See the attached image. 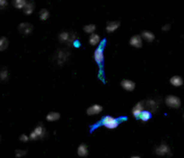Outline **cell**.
Here are the masks:
<instances>
[{"instance_id": "cell-1", "label": "cell", "mask_w": 184, "mask_h": 158, "mask_svg": "<svg viewBox=\"0 0 184 158\" xmlns=\"http://www.w3.org/2000/svg\"><path fill=\"white\" fill-rule=\"evenodd\" d=\"M127 121V118L126 117H120V118H114V117H111V116H105L103 117L101 121H99L96 124L91 126V132L93 131L96 128H98L99 126H103L109 130H114L116 128H118V126L122 122V121Z\"/></svg>"}, {"instance_id": "cell-2", "label": "cell", "mask_w": 184, "mask_h": 158, "mask_svg": "<svg viewBox=\"0 0 184 158\" xmlns=\"http://www.w3.org/2000/svg\"><path fill=\"white\" fill-rule=\"evenodd\" d=\"M106 40H102L100 45L96 48L93 53V58L99 67V78L104 83V76H103V63H104V47H105Z\"/></svg>"}, {"instance_id": "cell-3", "label": "cell", "mask_w": 184, "mask_h": 158, "mask_svg": "<svg viewBox=\"0 0 184 158\" xmlns=\"http://www.w3.org/2000/svg\"><path fill=\"white\" fill-rule=\"evenodd\" d=\"M71 53L67 49H57L51 57V61L53 65L57 67H62L69 59Z\"/></svg>"}, {"instance_id": "cell-4", "label": "cell", "mask_w": 184, "mask_h": 158, "mask_svg": "<svg viewBox=\"0 0 184 158\" xmlns=\"http://www.w3.org/2000/svg\"><path fill=\"white\" fill-rule=\"evenodd\" d=\"M76 33L74 31H62L58 34V40L61 43H67L68 45H71L76 41Z\"/></svg>"}, {"instance_id": "cell-5", "label": "cell", "mask_w": 184, "mask_h": 158, "mask_svg": "<svg viewBox=\"0 0 184 158\" xmlns=\"http://www.w3.org/2000/svg\"><path fill=\"white\" fill-rule=\"evenodd\" d=\"M165 104L170 107V108H174V109H179L182 105V101L178 96L175 95H167L165 97Z\"/></svg>"}, {"instance_id": "cell-6", "label": "cell", "mask_w": 184, "mask_h": 158, "mask_svg": "<svg viewBox=\"0 0 184 158\" xmlns=\"http://www.w3.org/2000/svg\"><path fill=\"white\" fill-rule=\"evenodd\" d=\"M46 130L44 128L43 125L39 124L34 130L30 134V139L32 140H36V139H43L46 136Z\"/></svg>"}, {"instance_id": "cell-7", "label": "cell", "mask_w": 184, "mask_h": 158, "mask_svg": "<svg viewBox=\"0 0 184 158\" xmlns=\"http://www.w3.org/2000/svg\"><path fill=\"white\" fill-rule=\"evenodd\" d=\"M33 30V26L29 22H22L18 26V31L23 36L29 35Z\"/></svg>"}, {"instance_id": "cell-8", "label": "cell", "mask_w": 184, "mask_h": 158, "mask_svg": "<svg viewBox=\"0 0 184 158\" xmlns=\"http://www.w3.org/2000/svg\"><path fill=\"white\" fill-rule=\"evenodd\" d=\"M155 153L157 155V156H170L171 155V149L169 148V146L165 143H162L160 146H158L156 150H155Z\"/></svg>"}, {"instance_id": "cell-9", "label": "cell", "mask_w": 184, "mask_h": 158, "mask_svg": "<svg viewBox=\"0 0 184 158\" xmlns=\"http://www.w3.org/2000/svg\"><path fill=\"white\" fill-rule=\"evenodd\" d=\"M145 109V102L144 101H140L138 102L132 109V114L135 118H140L141 113L144 112Z\"/></svg>"}, {"instance_id": "cell-10", "label": "cell", "mask_w": 184, "mask_h": 158, "mask_svg": "<svg viewBox=\"0 0 184 158\" xmlns=\"http://www.w3.org/2000/svg\"><path fill=\"white\" fill-rule=\"evenodd\" d=\"M103 110L102 106L99 105V104H93L90 107L87 108L86 110V114L89 115V116H92V115H97L99 114L100 112H102Z\"/></svg>"}, {"instance_id": "cell-11", "label": "cell", "mask_w": 184, "mask_h": 158, "mask_svg": "<svg viewBox=\"0 0 184 158\" xmlns=\"http://www.w3.org/2000/svg\"><path fill=\"white\" fill-rule=\"evenodd\" d=\"M120 85L123 89L127 91H133L136 87V83L129 79H123L120 82Z\"/></svg>"}, {"instance_id": "cell-12", "label": "cell", "mask_w": 184, "mask_h": 158, "mask_svg": "<svg viewBox=\"0 0 184 158\" xmlns=\"http://www.w3.org/2000/svg\"><path fill=\"white\" fill-rule=\"evenodd\" d=\"M145 107L147 109V111H150L152 112H156L158 110V103L156 101L153 99H149L145 102Z\"/></svg>"}, {"instance_id": "cell-13", "label": "cell", "mask_w": 184, "mask_h": 158, "mask_svg": "<svg viewBox=\"0 0 184 158\" xmlns=\"http://www.w3.org/2000/svg\"><path fill=\"white\" fill-rule=\"evenodd\" d=\"M129 44L135 48H141L143 43H142V37L140 35H134L130 38L129 40Z\"/></svg>"}, {"instance_id": "cell-14", "label": "cell", "mask_w": 184, "mask_h": 158, "mask_svg": "<svg viewBox=\"0 0 184 158\" xmlns=\"http://www.w3.org/2000/svg\"><path fill=\"white\" fill-rule=\"evenodd\" d=\"M120 25V21H111L107 23L106 25V31L108 32H112L114 31H116Z\"/></svg>"}, {"instance_id": "cell-15", "label": "cell", "mask_w": 184, "mask_h": 158, "mask_svg": "<svg viewBox=\"0 0 184 158\" xmlns=\"http://www.w3.org/2000/svg\"><path fill=\"white\" fill-rule=\"evenodd\" d=\"M170 83L175 87H180V86H182L183 85V79L180 76H174L171 77Z\"/></svg>"}, {"instance_id": "cell-16", "label": "cell", "mask_w": 184, "mask_h": 158, "mask_svg": "<svg viewBox=\"0 0 184 158\" xmlns=\"http://www.w3.org/2000/svg\"><path fill=\"white\" fill-rule=\"evenodd\" d=\"M77 155L81 157H85L88 156V148L85 144H81L77 148Z\"/></svg>"}, {"instance_id": "cell-17", "label": "cell", "mask_w": 184, "mask_h": 158, "mask_svg": "<svg viewBox=\"0 0 184 158\" xmlns=\"http://www.w3.org/2000/svg\"><path fill=\"white\" fill-rule=\"evenodd\" d=\"M141 37L143 39H145L148 42H152L155 40V38H156L155 34L152 31H143L142 33H141Z\"/></svg>"}, {"instance_id": "cell-18", "label": "cell", "mask_w": 184, "mask_h": 158, "mask_svg": "<svg viewBox=\"0 0 184 158\" xmlns=\"http://www.w3.org/2000/svg\"><path fill=\"white\" fill-rule=\"evenodd\" d=\"M34 7H35V4H34L32 1L27 2L26 4H25V6H24V8H23V12H24V13H26V14H28V15L31 14V13L33 12Z\"/></svg>"}, {"instance_id": "cell-19", "label": "cell", "mask_w": 184, "mask_h": 158, "mask_svg": "<svg viewBox=\"0 0 184 158\" xmlns=\"http://www.w3.org/2000/svg\"><path fill=\"white\" fill-rule=\"evenodd\" d=\"M59 118H60V114L56 112H51L48 113V115L46 116V120L49 121H55L59 120Z\"/></svg>"}, {"instance_id": "cell-20", "label": "cell", "mask_w": 184, "mask_h": 158, "mask_svg": "<svg viewBox=\"0 0 184 158\" xmlns=\"http://www.w3.org/2000/svg\"><path fill=\"white\" fill-rule=\"evenodd\" d=\"M9 78V72L8 70L4 67V68H1L0 69V81L1 82H5L7 81Z\"/></svg>"}, {"instance_id": "cell-21", "label": "cell", "mask_w": 184, "mask_h": 158, "mask_svg": "<svg viewBox=\"0 0 184 158\" xmlns=\"http://www.w3.org/2000/svg\"><path fill=\"white\" fill-rule=\"evenodd\" d=\"M9 40L6 37H1L0 38V51H4L8 48Z\"/></svg>"}, {"instance_id": "cell-22", "label": "cell", "mask_w": 184, "mask_h": 158, "mask_svg": "<svg viewBox=\"0 0 184 158\" xmlns=\"http://www.w3.org/2000/svg\"><path fill=\"white\" fill-rule=\"evenodd\" d=\"M89 42L91 45L94 46V45H97L99 42H100V36L96 33H93L90 35V38H89Z\"/></svg>"}, {"instance_id": "cell-23", "label": "cell", "mask_w": 184, "mask_h": 158, "mask_svg": "<svg viewBox=\"0 0 184 158\" xmlns=\"http://www.w3.org/2000/svg\"><path fill=\"white\" fill-rule=\"evenodd\" d=\"M39 16H40V20L45 21V20H47V19L49 18V12L47 9L42 8V9H40V12H39Z\"/></svg>"}, {"instance_id": "cell-24", "label": "cell", "mask_w": 184, "mask_h": 158, "mask_svg": "<svg viewBox=\"0 0 184 158\" xmlns=\"http://www.w3.org/2000/svg\"><path fill=\"white\" fill-rule=\"evenodd\" d=\"M26 1H24V0H14L13 2V5L15 7V8H17V9H21V8H24V6H25V4H26Z\"/></svg>"}, {"instance_id": "cell-25", "label": "cell", "mask_w": 184, "mask_h": 158, "mask_svg": "<svg viewBox=\"0 0 184 158\" xmlns=\"http://www.w3.org/2000/svg\"><path fill=\"white\" fill-rule=\"evenodd\" d=\"M151 117H152V116H151V112H150L149 111H144V112L141 113V115H140V119H141V121H144V122L149 121V120L151 119Z\"/></svg>"}, {"instance_id": "cell-26", "label": "cell", "mask_w": 184, "mask_h": 158, "mask_svg": "<svg viewBox=\"0 0 184 158\" xmlns=\"http://www.w3.org/2000/svg\"><path fill=\"white\" fill-rule=\"evenodd\" d=\"M96 29V26L94 24H88V25H85L84 27V31L87 33H93V31H95Z\"/></svg>"}, {"instance_id": "cell-27", "label": "cell", "mask_w": 184, "mask_h": 158, "mask_svg": "<svg viewBox=\"0 0 184 158\" xmlns=\"http://www.w3.org/2000/svg\"><path fill=\"white\" fill-rule=\"evenodd\" d=\"M26 154H27V151L26 150H22V149H17L15 151V157L18 158L24 157Z\"/></svg>"}, {"instance_id": "cell-28", "label": "cell", "mask_w": 184, "mask_h": 158, "mask_svg": "<svg viewBox=\"0 0 184 158\" xmlns=\"http://www.w3.org/2000/svg\"><path fill=\"white\" fill-rule=\"evenodd\" d=\"M29 139H30V137H28V136L25 135V134H22V135L20 136V140L22 141V142H26V141H28Z\"/></svg>"}, {"instance_id": "cell-29", "label": "cell", "mask_w": 184, "mask_h": 158, "mask_svg": "<svg viewBox=\"0 0 184 158\" xmlns=\"http://www.w3.org/2000/svg\"><path fill=\"white\" fill-rule=\"evenodd\" d=\"M171 29V24H169V23H166V24H165L163 27H162V30L164 31H169Z\"/></svg>"}, {"instance_id": "cell-30", "label": "cell", "mask_w": 184, "mask_h": 158, "mask_svg": "<svg viewBox=\"0 0 184 158\" xmlns=\"http://www.w3.org/2000/svg\"><path fill=\"white\" fill-rule=\"evenodd\" d=\"M7 5V2L4 1V0H0V7L1 8H4Z\"/></svg>"}, {"instance_id": "cell-31", "label": "cell", "mask_w": 184, "mask_h": 158, "mask_svg": "<svg viewBox=\"0 0 184 158\" xmlns=\"http://www.w3.org/2000/svg\"><path fill=\"white\" fill-rule=\"evenodd\" d=\"M130 158H141L140 157H138V156H134V157H131Z\"/></svg>"}, {"instance_id": "cell-32", "label": "cell", "mask_w": 184, "mask_h": 158, "mask_svg": "<svg viewBox=\"0 0 184 158\" xmlns=\"http://www.w3.org/2000/svg\"><path fill=\"white\" fill-rule=\"evenodd\" d=\"M0 140H1V137H0Z\"/></svg>"}, {"instance_id": "cell-33", "label": "cell", "mask_w": 184, "mask_h": 158, "mask_svg": "<svg viewBox=\"0 0 184 158\" xmlns=\"http://www.w3.org/2000/svg\"><path fill=\"white\" fill-rule=\"evenodd\" d=\"M183 118H184V113H183Z\"/></svg>"}]
</instances>
